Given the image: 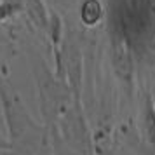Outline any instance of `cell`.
Here are the masks:
<instances>
[{
    "mask_svg": "<svg viewBox=\"0 0 155 155\" xmlns=\"http://www.w3.org/2000/svg\"><path fill=\"white\" fill-rule=\"evenodd\" d=\"M0 103L9 133V143H18L37 136H45L42 127L31 119L19 94L12 89L7 80L0 78Z\"/></svg>",
    "mask_w": 155,
    "mask_h": 155,
    "instance_id": "cell-1",
    "label": "cell"
},
{
    "mask_svg": "<svg viewBox=\"0 0 155 155\" xmlns=\"http://www.w3.org/2000/svg\"><path fill=\"white\" fill-rule=\"evenodd\" d=\"M58 73L66 75V85L70 87L75 99H80V84H82V51L77 37L68 33L64 37L61 51L58 54Z\"/></svg>",
    "mask_w": 155,
    "mask_h": 155,
    "instance_id": "cell-2",
    "label": "cell"
},
{
    "mask_svg": "<svg viewBox=\"0 0 155 155\" xmlns=\"http://www.w3.org/2000/svg\"><path fill=\"white\" fill-rule=\"evenodd\" d=\"M112 61L113 68L122 80L131 82L133 78V63H131V52L129 45L124 40V37L113 35L112 37Z\"/></svg>",
    "mask_w": 155,
    "mask_h": 155,
    "instance_id": "cell-3",
    "label": "cell"
},
{
    "mask_svg": "<svg viewBox=\"0 0 155 155\" xmlns=\"http://www.w3.org/2000/svg\"><path fill=\"white\" fill-rule=\"evenodd\" d=\"M143 133L147 141V152H155V103L148 92L143 101Z\"/></svg>",
    "mask_w": 155,
    "mask_h": 155,
    "instance_id": "cell-4",
    "label": "cell"
},
{
    "mask_svg": "<svg viewBox=\"0 0 155 155\" xmlns=\"http://www.w3.org/2000/svg\"><path fill=\"white\" fill-rule=\"evenodd\" d=\"M23 7L28 12L31 23L35 25L37 28L42 30H49V19L51 16L45 11L42 0H23Z\"/></svg>",
    "mask_w": 155,
    "mask_h": 155,
    "instance_id": "cell-5",
    "label": "cell"
},
{
    "mask_svg": "<svg viewBox=\"0 0 155 155\" xmlns=\"http://www.w3.org/2000/svg\"><path fill=\"white\" fill-rule=\"evenodd\" d=\"M103 14H105V9L99 0H84L80 5V18L87 26H94L96 23H99Z\"/></svg>",
    "mask_w": 155,
    "mask_h": 155,
    "instance_id": "cell-6",
    "label": "cell"
},
{
    "mask_svg": "<svg viewBox=\"0 0 155 155\" xmlns=\"http://www.w3.org/2000/svg\"><path fill=\"white\" fill-rule=\"evenodd\" d=\"M7 148H9V143H5V141H2V140H0V150L4 152V150H7Z\"/></svg>",
    "mask_w": 155,
    "mask_h": 155,
    "instance_id": "cell-7",
    "label": "cell"
},
{
    "mask_svg": "<svg viewBox=\"0 0 155 155\" xmlns=\"http://www.w3.org/2000/svg\"><path fill=\"white\" fill-rule=\"evenodd\" d=\"M0 152H2V150H0Z\"/></svg>",
    "mask_w": 155,
    "mask_h": 155,
    "instance_id": "cell-8",
    "label": "cell"
}]
</instances>
